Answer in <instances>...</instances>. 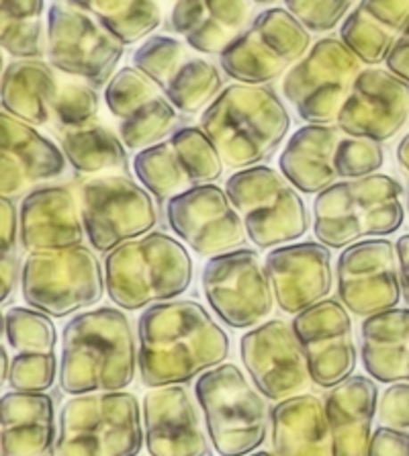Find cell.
Instances as JSON below:
<instances>
[{
	"mask_svg": "<svg viewBox=\"0 0 409 456\" xmlns=\"http://www.w3.org/2000/svg\"><path fill=\"white\" fill-rule=\"evenodd\" d=\"M140 377L148 389L184 385L224 364L232 352L227 331L200 303L172 299L150 305L137 322Z\"/></svg>",
	"mask_w": 409,
	"mask_h": 456,
	"instance_id": "cell-1",
	"label": "cell"
},
{
	"mask_svg": "<svg viewBox=\"0 0 409 456\" xmlns=\"http://www.w3.org/2000/svg\"><path fill=\"white\" fill-rule=\"evenodd\" d=\"M137 364L140 348L123 309L82 311L61 330L60 387L68 395L125 391Z\"/></svg>",
	"mask_w": 409,
	"mask_h": 456,
	"instance_id": "cell-2",
	"label": "cell"
},
{
	"mask_svg": "<svg viewBox=\"0 0 409 456\" xmlns=\"http://www.w3.org/2000/svg\"><path fill=\"white\" fill-rule=\"evenodd\" d=\"M200 127L225 166L244 170L268 160L285 142L290 115L273 86L235 82L200 113Z\"/></svg>",
	"mask_w": 409,
	"mask_h": 456,
	"instance_id": "cell-3",
	"label": "cell"
},
{
	"mask_svg": "<svg viewBox=\"0 0 409 456\" xmlns=\"http://www.w3.org/2000/svg\"><path fill=\"white\" fill-rule=\"evenodd\" d=\"M192 273L186 246L164 232L125 241L105 258L107 295L123 311L176 299L189 291Z\"/></svg>",
	"mask_w": 409,
	"mask_h": 456,
	"instance_id": "cell-4",
	"label": "cell"
},
{
	"mask_svg": "<svg viewBox=\"0 0 409 456\" xmlns=\"http://www.w3.org/2000/svg\"><path fill=\"white\" fill-rule=\"evenodd\" d=\"M404 186L389 175L334 183L314 201L315 238L328 248H348L360 240L385 238L401 230Z\"/></svg>",
	"mask_w": 409,
	"mask_h": 456,
	"instance_id": "cell-5",
	"label": "cell"
},
{
	"mask_svg": "<svg viewBox=\"0 0 409 456\" xmlns=\"http://www.w3.org/2000/svg\"><path fill=\"white\" fill-rule=\"evenodd\" d=\"M145 444L134 393H86L61 405L55 456H137Z\"/></svg>",
	"mask_w": 409,
	"mask_h": 456,
	"instance_id": "cell-6",
	"label": "cell"
},
{
	"mask_svg": "<svg viewBox=\"0 0 409 456\" xmlns=\"http://www.w3.org/2000/svg\"><path fill=\"white\" fill-rule=\"evenodd\" d=\"M195 397L217 454L248 456L266 442L270 413L265 395L235 364L224 362L203 372Z\"/></svg>",
	"mask_w": 409,
	"mask_h": 456,
	"instance_id": "cell-7",
	"label": "cell"
},
{
	"mask_svg": "<svg viewBox=\"0 0 409 456\" xmlns=\"http://www.w3.org/2000/svg\"><path fill=\"white\" fill-rule=\"evenodd\" d=\"M225 192L244 221L248 240L260 250L293 244L309 230L301 192L270 166L235 170Z\"/></svg>",
	"mask_w": 409,
	"mask_h": 456,
	"instance_id": "cell-8",
	"label": "cell"
},
{
	"mask_svg": "<svg viewBox=\"0 0 409 456\" xmlns=\"http://www.w3.org/2000/svg\"><path fill=\"white\" fill-rule=\"evenodd\" d=\"M105 291V266L88 246L31 252L23 262V299L50 317L61 320L93 307Z\"/></svg>",
	"mask_w": 409,
	"mask_h": 456,
	"instance_id": "cell-9",
	"label": "cell"
},
{
	"mask_svg": "<svg viewBox=\"0 0 409 456\" xmlns=\"http://www.w3.org/2000/svg\"><path fill=\"white\" fill-rule=\"evenodd\" d=\"M45 55L58 72L105 86L117 74L125 44L86 11L53 0L45 17Z\"/></svg>",
	"mask_w": 409,
	"mask_h": 456,
	"instance_id": "cell-10",
	"label": "cell"
},
{
	"mask_svg": "<svg viewBox=\"0 0 409 456\" xmlns=\"http://www.w3.org/2000/svg\"><path fill=\"white\" fill-rule=\"evenodd\" d=\"M363 61L339 37H322L282 78V94L307 123L331 126L355 88Z\"/></svg>",
	"mask_w": 409,
	"mask_h": 456,
	"instance_id": "cell-11",
	"label": "cell"
},
{
	"mask_svg": "<svg viewBox=\"0 0 409 456\" xmlns=\"http://www.w3.org/2000/svg\"><path fill=\"white\" fill-rule=\"evenodd\" d=\"M154 195L129 175L86 176L78 184V201L90 246L109 254L158 225Z\"/></svg>",
	"mask_w": 409,
	"mask_h": 456,
	"instance_id": "cell-12",
	"label": "cell"
},
{
	"mask_svg": "<svg viewBox=\"0 0 409 456\" xmlns=\"http://www.w3.org/2000/svg\"><path fill=\"white\" fill-rule=\"evenodd\" d=\"M311 47V31L287 9L256 15L246 33L219 55L221 70L235 82L268 85L285 76Z\"/></svg>",
	"mask_w": 409,
	"mask_h": 456,
	"instance_id": "cell-13",
	"label": "cell"
},
{
	"mask_svg": "<svg viewBox=\"0 0 409 456\" xmlns=\"http://www.w3.org/2000/svg\"><path fill=\"white\" fill-rule=\"evenodd\" d=\"M200 285L211 311L233 330L260 326L276 301L265 262L248 248L211 258Z\"/></svg>",
	"mask_w": 409,
	"mask_h": 456,
	"instance_id": "cell-14",
	"label": "cell"
},
{
	"mask_svg": "<svg viewBox=\"0 0 409 456\" xmlns=\"http://www.w3.org/2000/svg\"><path fill=\"white\" fill-rule=\"evenodd\" d=\"M166 221L175 236L203 258L240 250L248 233L241 216L217 184H199L168 199Z\"/></svg>",
	"mask_w": 409,
	"mask_h": 456,
	"instance_id": "cell-15",
	"label": "cell"
},
{
	"mask_svg": "<svg viewBox=\"0 0 409 456\" xmlns=\"http://www.w3.org/2000/svg\"><path fill=\"white\" fill-rule=\"evenodd\" d=\"M240 358L256 389L270 402L301 395L314 383L299 338L282 320L262 322L246 331Z\"/></svg>",
	"mask_w": 409,
	"mask_h": 456,
	"instance_id": "cell-16",
	"label": "cell"
},
{
	"mask_svg": "<svg viewBox=\"0 0 409 456\" xmlns=\"http://www.w3.org/2000/svg\"><path fill=\"white\" fill-rule=\"evenodd\" d=\"M336 276L339 301L355 315L383 314L401 301L397 246L385 238L360 240L344 248Z\"/></svg>",
	"mask_w": 409,
	"mask_h": 456,
	"instance_id": "cell-17",
	"label": "cell"
},
{
	"mask_svg": "<svg viewBox=\"0 0 409 456\" xmlns=\"http://www.w3.org/2000/svg\"><path fill=\"white\" fill-rule=\"evenodd\" d=\"M311 379L322 389H331L355 375L358 350L352 334L350 311L342 301L323 299L317 305L295 315L293 323Z\"/></svg>",
	"mask_w": 409,
	"mask_h": 456,
	"instance_id": "cell-18",
	"label": "cell"
},
{
	"mask_svg": "<svg viewBox=\"0 0 409 456\" xmlns=\"http://www.w3.org/2000/svg\"><path fill=\"white\" fill-rule=\"evenodd\" d=\"M336 126L346 135L389 142L409 126V85L387 68H366L339 110Z\"/></svg>",
	"mask_w": 409,
	"mask_h": 456,
	"instance_id": "cell-19",
	"label": "cell"
},
{
	"mask_svg": "<svg viewBox=\"0 0 409 456\" xmlns=\"http://www.w3.org/2000/svg\"><path fill=\"white\" fill-rule=\"evenodd\" d=\"M265 266L276 305L290 315L328 299L334 287L331 252L322 241H293L273 248Z\"/></svg>",
	"mask_w": 409,
	"mask_h": 456,
	"instance_id": "cell-20",
	"label": "cell"
},
{
	"mask_svg": "<svg viewBox=\"0 0 409 456\" xmlns=\"http://www.w3.org/2000/svg\"><path fill=\"white\" fill-rule=\"evenodd\" d=\"M145 448L151 456H211L191 393L183 385L150 389L142 402Z\"/></svg>",
	"mask_w": 409,
	"mask_h": 456,
	"instance_id": "cell-21",
	"label": "cell"
},
{
	"mask_svg": "<svg viewBox=\"0 0 409 456\" xmlns=\"http://www.w3.org/2000/svg\"><path fill=\"white\" fill-rule=\"evenodd\" d=\"M66 166L61 148L36 126L0 113V195L15 201L31 186L64 176Z\"/></svg>",
	"mask_w": 409,
	"mask_h": 456,
	"instance_id": "cell-22",
	"label": "cell"
},
{
	"mask_svg": "<svg viewBox=\"0 0 409 456\" xmlns=\"http://www.w3.org/2000/svg\"><path fill=\"white\" fill-rule=\"evenodd\" d=\"M19 224L20 248L29 254L82 246L86 233L80 201L68 186H39L27 192Z\"/></svg>",
	"mask_w": 409,
	"mask_h": 456,
	"instance_id": "cell-23",
	"label": "cell"
},
{
	"mask_svg": "<svg viewBox=\"0 0 409 456\" xmlns=\"http://www.w3.org/2000/svg\"><path fill=\"white\" fill-rule=\"evenodd\" d=\"M254 19V0H176L168 25L191 50L221 55Z\"/></svg>",
	"mask_w": 409,
	"mask_h": 456,
	"instance_id": "cell-24",
	"label": "cell"
},
{
	"mask_svg": "<svg viewBox=\"0 0 409 456\" xmlns=\"http://www.w3.org/2000/svg\"><path fill=\"white\" fill-rule=\"evenodd\" d=\"M379 387L371 377L352 375L325 397L334 456H369L372 421L379 411Z\"/></svg>",
	"mask_w": 409,
	"mask_h": 456,
	"instance_id": "cell-25",
	"label": "cell"
},
{
	"mask_svg": "<svg viewBox=\"0 0 409 456\" xmlns=\"http://www.w3.org/2000/svg\"><path fill=\"white\" fill-rule=\"evenodd\" d=\"M270 438L276 456H334L325 402L301 393L270 410Z\"/></svg>",
	"mask_w": 409,
	"mask_h": 456,
	"instance_id": "cell-26",
	"label": "cell"
},
{
	"mask_svg": "<svg viewBox=\"0 0 409 456\" xmlns=\"http://www.w3.org/2000/svg\"><path fill=\"white\" fill-rule=\"evenodd\" d=\"M55 407L45 393H4L0 399V456H45L55 448Z\"/></svg>",
	"mask_w": 409,
	"mask_h": 456,
	"instance_id": "cell-27",
	"label": "cell"
},
{
	"mask_svg": "<svg viewBox=\"0 0 409 456\" xmlns=\"http://www.w3.org/2000/svg\"><path fill=\"white\" fill-rule=\"evenodd\" d=\"M339 134L338 126L307 123L289 137L287 148L279 156V168L303 195H320L336 183L334 156L342 137Z\"/></svg>",
	"mask_w": 409,
	"mask_h": 456,
	"instance_id": "cell-28",
	"label": "cell"
},
{
	"mask_svg": "<svg viewBox=\"0 0 409 456\" xmlns=\"http://www.w3.org/2000/svg\"><path fill=\"white\" fill-rule=\"evenodd\" d=\"M409 25V0H358L339 25V39L364 66L383 64Z\"/></svg>",
	"mask_w": 409,
	"mask_h": 456,
	"instance_id": "cell-29",
	"label": "cell"
},
{
	"mask_svg": "<svg viewBox=\"0 0 409 456\" xmlns=\"http://www.w3.org/2000/svg\"><path fill=\"white\" fill-rule=\"evenodd\" d=\"M360 356L374 381L409 383V307L364 317Z\"/></svg>",
	"mask_w": 409,
	"mask_h": 456,
	"instance_id": "cell-30",
	"label": "cell"
},
{
	"mask_svg": "<svg viewBox=\"0 0 409 456\" xmlns=\"http://www.w3.org/2000/svg\"><path fill=\"white\" fill-rule=\"evenodd\" d=\"M45 60H15L3 70V110L29 126H50L61 82Z\"/></svg>",
	"mask_w": 409,
	"mask_h": 456,
	"instance_id": "cell-31",
	"label": "cell"
},
{
	"mask_svg": "<svg viewBox=\"0 0 409 456\" xmlns=\"http://www.w3.org/2000/svg\"><path fill=\"white\" fill-rule=\"evenodd\" d=\"M68 164L82 176L129 175L127 146L99 119L85 126L55 129Z\"/></svg>",
	"mask_w": 409,
	"mask_h": 456,
	"instance_id": "cell-32",
	"label": "cell"
},
{
	"mask_svg": "<svg viewBox=\"0 0 409 456\" xmlns=\"http://www.w3.org/2000/svg\"><path fill=\"white\" fill-rule=\"evenodd\" d=\"M101 20L125 45L148 39L162 25L158 0H68Z\"/></svg>",
	"mask_w": 409,
	"mask_h": 456,
	"instance_id": "cell-33",
	"label": "cell"
},
{
	"mask_svg": "<svg viewBox=\"0 0 409 456\" xmlns=\"http://www.w3.org/2000/svg\"><path fill=\"white\" fill-rule=\"evenodd\" d=\"M45 0H0V44L15 60H44Z\"/></svg>",
	"mask_w": 409,
	"mask_h": 456,
	"instance_id": "cell-34",
	"label": "cell"
},
{
	"mask_svg": "<svg viewBox=\"0 0 409 456\" xmlns=\"http://www.w3.org/2000/svg\"><path fill=\"white\" fill-rule=\"evenodd\" d=\"M224 91L221 70L213 61L189 55L162 88V94L183 115H199Z\"/></svg>",
	"mask_w": 409,
	"mask_h": 456,
	"instance_id": "cell-35",
	"label": "cell"
},
{
	"mask_svg": "<svg viewBox=\"0 0 409 456\" xmlns=\"http://www.w3.org/2000/svg\"><path fill=\"white\" fill-rule=\"evenodd\" d=\"M134 172L143 189L151 192L158 201H166V199L176 197L195 186L180 164L170 140L137 151L134 158Z\"/></svg>",
	"mask_w": 409,
	"mask_h": 456,
	"instance_id": "cell-36",
	"label": "cell"
},
{
	"mask_svg": "<svg viewBox=\"0 0 409 456\" xmlns=\"http://www.w3.org/2000/svg\"><path fill=\"white\" fill-rule=\"evenodd\" d=\"M178 117V109L164 94H158L156 99L145 101L127 117H123L119 121V135L127 150H148L175 134Z\"/></svg>",
	"mask_w": 409,
	"mask_h": 456,
	"instance_id": "cell-37",
	"label": "cell"
},
{
	"mask_svg": "<svg viewBox=\"0 0 409 456\" xmlns=\"http://www.w3.org/2000/svg\"><path fill=\"white\" fill-rule=\"evenodd\" d=\"M172 146L176 150V156L191 183L199 184H213L224 175V158L219 150L215 148L211 137L205 134L200 126L180 127L170 135Z\"/></svg>",
	"mask_w": 409,
	"mask_h": 456,
	"instance_id": "cell-38",
	"label": "cell"
},
{
	"mask_svg": "<svg viewBox=\"0 0 409 456\" xmlns=\"http://www.w3.org/2000/svg\"><path fill=\"white\" fill-rule=\"evenodd\" d=\"M3 334L11 348L19 352L52 354L58 344L53 320L33 307H11L3 314Z\"/></svg>",
	"mask_w": 409,
	"mask_h": 456,
	"instance_id": "cell-39",
	"label": "cell"
},
{
	"mask_svg": "<svg viewBox=\"0 0 409 456\" xmlns=\"http://www.w3.org/2000/svg\"><path fill=\"white\" fill-rule=\"evenodd\" d=\"M189 50L191 45L184 39L170 36H151L137 47L131 61H134L137 70L143 72L150 80H154L162 91L176 68L191 55Z\"/></svg>",
	"mask_w": 409,
	"mask_h": 456,
	"instance_id": "cell-40",
	"label": "cell"
},
{
	"mask_svg": "<svg viewBox=\"0 0 409 456\" xmlns=\"http://www.w3.org/2000/svg\"><path fill=\"white\" fill-rule=\"evenodd\" d=\"M158 94H162V91L154 80H150L135 66H125L109 80L105 88V102L109 113L121 121L131 110L143 105L145 101L156 99Z\"/></svg>",
	"mask_w": 409,
	"mask_h": 456,
	"instance_id": "cell-41",
	"label": "cell"
},
{
	"mask_svg": "<svg viewBox=\"0 0 409 456\" xmlns=\"http://www.w3.org/2000/svg\"><path fill=\"white\" fill-rule=\"evenodd\" d=\"M101 107L96 86L85 80L61 82L58 99L53 105V115L50 126L55 129L85 126V123L96 119Z\"/></svg>",
	"mask_w": 409,
	"mask_h": 456,
	"instance_id": "cell-42",
	"label": "cell"
},
{
	"mask_svg": "<svg viewBox=\"0 0 409 456\" xmlns=\"http://www.w3.org/2000/svg\"><path fill=\"white\" fill-rule=\"evenodd\" d=\"M385 164V148L380 142L369 140V137L346 135L339 137L334 166L338 178L352 181V178H364L377 175L380 166Z\"/></svg>",
	"mask_w": 409,
	"mask_h": 456,
	"instance_id": "cell-43",
	"label": "cell"
},
{
	"mask_svg": "<svg viewBox=\"0 0 409 456\" xmlns=\"http://www.w3.org/2000/svg\"><path fill=\"white\" fill-rule=\"evenodd\" d=\"M58 377V358L44 352H19L11 361L9 387L12 391L45 393Z\"/></svg>",
	"mask_w": 409,
	"mask_h": 456,
	"instance_id": "cell-44",
	"label": "cell"
},
{
	"mask_svg": "<svg viewBox=\"0 0 409 456\" xmlns=\"http://www.w3.org/2000/svg\"><path fill=\"white\" fill-rule=\"evenodd\" d=\"M285 9L307 27L311 33L336 29L350 15L358 0H282Z\"/></svg>",
	"mask_w": 409,
	"mask_h": 456,
	"instance_id": "cell-45",
	"label": "cell"
},
{
	"mask_svg": "<svg viewBox=\"0 0 409 456\" xmlns=\"http://www.w3.org/2000/svg\"><path fill=\"white\" fill-rule=\"evenodd\" d=\"M379 421L387 428L409 430V383H393L379 399Z\"/></svg>",
	"mask_w": 409,
	"mask_h": 456,
	"instance_id": "cell-46",
	"label": "cell"
},
{
	"mask_svg": "<svg viewBox=\"0 0 409 456\" xmlns=\"http://www.w3.org/2000/svg\"><path fill=\"white\" fill-rule=\"evenodd\" d=\"M369 456H409V432L380 426L372 434Z\"/></svg>",
	"mask_w": 409,
	"mask_h": 456,
	"instance_id": "cell-47",
	"label": "cell"
},
{
	"mask_svg": "<svg viewBox=\"0 0 409 456\" xmlns=\"http://www.w3.org/2000/svg\"><path fill=\"white\" fill-rule=\"evenodd\" d=\"M20 224L19 211L12 199H0V252L17 254V244H20Z\"/></svg>",
	"mask_w": 409,
	"mask_h": 456,
	"instance_id": "cell-48",
	"label": "cell"
},
{
	"mask_svg": "<svg viewBox=\"0 0 409 456\" xmlns=\"http://www.w3.org/2000/svg\"><path fill=\"white\" fill-rule=\"evenodd\" d=\"M385 68L409 85V25L391 47L385 60Z\"/></svg>",
	"mask_w": 409,
	"mask_h": 456,
	"instance_id": "cell-49",
	"label": "cell"
},
{
	"mask_svg": "<svg viewBox=\"0 0 409 456\" xmlns=\"http://www.w3.org/2000/svg\"><path fill=\"white\" fill-rule=\"evenodd\" d=\"M20 274H23V265H20L17 254H3V260H0V297H3V303H6L15 293L17 282L20 281Z\"/></svg>",
	"mask_w": 409,
	"mask_h": 456,
	"instance_id": "cell-50",
	"label": "cell"
},
{
	"mask_svg": "<svg viewBox=\"0 0 409 456\" xmlns=\"http://www.w3.org/2000/svg\"><path fill=\"white\" fill-rule=\"evenodd\" d=\"M397 258H399V276H401V299L409 307V233L397 240Z\"/></svg>",
	"mask_w": 409,
	"mask_h": 456,
	"instance_id": "cell-51",
	"label": "cell"
},
{
	"mask_svg": "<svg viewBox=\"0 0 409 456\" xmlns=\"http://www.w3.org/2000/svg\"><path fill=\"white\" fill-rule=\"evenodd\" d=\"M395 158H397L399 170L407 183V216H409V134H405L404 140L399 142L397 150H395Z\"/></svg>",
	"mask_w": 409,
	"mask_h": 456,
	"instance_id": "cell-52",
	"label": "cell"
},
{
	"mask_svg": "<svg viewBox=\"0 0 409 456\" xmlns=\"http://www.w3.org/2000/svg\"><path fill=\"white\" fill-rule=\"evenodd\" d=\"M0 356H3V383H6L9 381V372H11L9 358H6V348H0Z\"/></svg>",
	"mask_w": 409,
	"mask_h": 456,
	"instance_id": "cell-53",
	"label": "cell"
},
{
	"mask_svg": "<svg viewBox=\"0 0 409 456\" xmlns=\"http://www.w3.org/2000/svg\"><path fill=\"white\" fill-rule=\"evenodd\" d=\"M256 4H274V3H279V0H254Z\"/></svg>",
	"mask_w": 409,
	"mask_h": 456,
	"instance_id": "cell-54",
	"label": "cell"
},
{
	"mask_svg": "<svg viewBox=\"0 0 409 456\" xmlns=\"http://www.w3.org/2000/svg\"><path fill=\"white\" fill-rule=\"evenodd\" d=\"M248 456H276V454H270L266 451H258V452H252V454H248Z\"/></svg>",
	"mask_w": 409,
	"mask_h": 456,
	"instance_id": "cell-55",
	"label": "cell"
}]
</instances>
